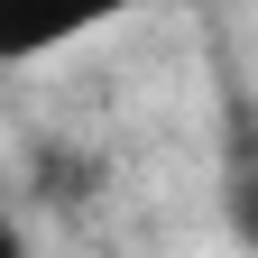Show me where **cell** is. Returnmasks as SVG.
I'll return each mask as SVG.
<instances>
[{
    "instance_id": "6da1fadb",
    "label": "cell",
    "mask_w": 258,
    "mask_h": 258,
    "mask_svg": "<svg viewBox=\"0 0 258 258\" xmlns=\"http://www.w3.org/2000/svg\"><path fill=\"white\" fill-rule=\"evenodd\" d=\"M129 10H148V0H0V74L102 37V28L129 19Z\"/></svg>"
},
{
    "instance_id": "7a4b0ae2",
    "label": "cell",
    "mask_w": 258,
    "mask_h": 258,
    "mask_svg": "<svg viewBox=\"0 0 258 258\" xmlns=\"http://www.w3.org/2000/svg\"><path fill=\"white\" fill-rule=\"evenodd\" d=\"M37 194H55V203H74V194H92V157H64V148H37Z\"/></svg>"
},
{
    "instance_id": "3957f363",
    "label": "cell",
    "mask_w": 258,
    "mask_h": 258,
    "mask_svg": "<svg viewBox=\"0 0 258 258\" xmlns=\"http://www.w3.org/2000/svg\"><path fill=\"white\" fill-rule=\"evenodd\" d=\"M231 240H240V249H258V166L231 184Z\"/></svg>"
},
{
    "instance_id": "277c9868",
    "label": "cell",
    "mask_w": 258,
    "mask_h": 258,
    "mask_svg": "<svg viewBox=\"0 0 258 258\" xmlns=\"http://www.w3.org/2000/svg\"><path fill=\"white\" fill-rule=\"evenodd\" d=\"M0 258H28V231H19L10 212H0Z\"/></svg>"
}]
</instances>
